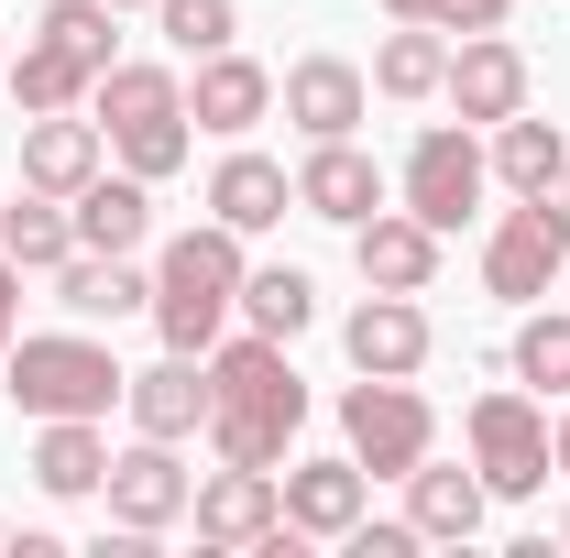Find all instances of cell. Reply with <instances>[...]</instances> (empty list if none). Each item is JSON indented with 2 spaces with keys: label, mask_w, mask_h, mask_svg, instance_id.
I'll list each match as a JSON object with an SVG mask.
<instances>
[{
  "label": "cell",
  "mask_w": 570,
  "mask_h": 558,
  "mask_svg": "<svg viewBox=\"0 0 570 558\" xmlns=\"http://www.w3.org/2000/svg\"><path fill=\"white\" fill-rule=\"evenodd\" d=\"M67 209H77V252H142V241H154V187H142L132 165H121V176L99 165Z\"/></svg>",
  "instance_id": "22"
},
{
  "label": "cell",
  "mask_w": 570,
  "mask_h": 558,
  "mask_svg": "<svg viewBox=\"0 0 570 558\" xmlns=\"http://www.w3.org/2000/svg\"><path fill=\"white\" fill-rule=\"evenodd\" d=\"M549 471L570 482V395H560V417H549Z\"/></svg>",
  "instance_id": "34"
},
{
  "label": "cell",
  "mask_w": 570,
  "mask_h": 558,
  "mask_svg": "<svg viewBox=\"0 0 570 558\" xmlns=\"http://www.w3.org/2000/svg\"><path fill=\"white\" fill-rule=\"evenodd\" d=\"M560 285H570V275H560Z\"/></svg>",
  "instance_id": "40"
},
{
  "label": "cell",
  "mask_w": 570,
  "mask_h": 558,
  "mask_svg": "<svg viewBox=\"0 0 570 558\" xmlns=\"http://www.w3.org/2000/svg\"><path fill=\"white\" fill-rule=\"evenodd\" d=\"M33 44H56L88 88L121 67V44H110V0H45V22H33Z\"/></svg>",
  "instance_id": "28"
},
{
  "label": "cell",
  "mask_w": 570,
  "mask_h": 558,
  "mask_svg": "<svg viewBox=\"0 0 570 558\" xmlns=\"http://www.w3.org/2000/svg\"><path fill=\"white\" fill-rule=\"evenodd\" d=\"M187 492H198V471L176 460V438H132V449H110V482H99V504H110V526L165 537V526H187Z\"/></svg>",
  "instance_id": "9"
},
{
  "label": "cell",
  "mask_w": 570,
  "mask_h": 558,
  "mask_svg": "<svg viewBox=\"0 0 570 558\" xmlns=\"http://www.w3.org/2000/svg\"><path fill=\"white\" fill-rule=\"evenodd\" d=\"M341 350H352V372H428L439 329H428L417 296H384V285H362V307L341 318Z\"/></svg>",
  "instance_id": "15"
},
{
  "label": "cell",
  "mask_w": 570,
  "mask_h": 558,
  "mask_svg": "<svg viewBox=\"0 0 570 558\" xmlns=\"http://www.w3.org/2000/svg\"><path fill=\"white\" fill-rule=\"evenodd\" d=\"M121 406H132L142 438H198V427H209V361H198V350H165L154 372L121 383Z\"/></svg>",
  "instance_id": "18"
},
{
  "label": "cell",
  "mask_w": 570,
  "mask_h": 558,
  "mask_svg": "<svg viewBox=\"0 0 570 558\" xmlns=\"http://www.w3.org/2000/svg\"><path fill=\"white\" fill-rule=\"evenodd\" d=\"M504 361H515V383H527V395H549V406H560V395H570V307L538 296V307L515 318V350H504Z\"/></svg>",
  "instance_id": "29"
},
{
  "label": "cell",
  "mask_w": 570,
  "mask_h": 558,
  "mask_svg": "<svg viewBox=\"0 0 570 558\" xmlns=\"http://www.w3.org/2000/svg\"><path fill=\"white\" fill-rule=\"evenodd\" d=\"M0 548H11V526H0Z\"/></svg>",
  "instance_id": "39"
},
{
  "label": "cell",
  "mask_w": 570,
  "mask_h": 558,
  "mask_svg": "<svg viewBox=\"0 0 570 558\" xmlns=\"http://www.w3.org/2000/svg\"><path fill=\"white\" fill-rule=\"evenodd\" d=\"M154 22H165V44L198 67L219 44H242V0H154Z\"/></svg>",
  "instance_id": "31"
},
{
  "label": "cell",
  "mask_w": 570,
  "mask_h": 558,
  "mask_svg": "<svg viewBox=\"0 0 570 558\" xmlns=\"http://www.w3.org/2000/svg\"><path fill=\"white\" fill-rule=\"evenodd\" d=\"M341 438H352V460L373 482H406L428 449H439V406L417 395V372H362L352 395H341Z\"/></svg>",
  "instance_id": "5"
},
{
  "label": "cell",
  "mask_w": 570,
  "mask_h": 558,
  "mask_svg": "<svg viewBox=\"0 0 570 558\" xmlns=\"http://www.w3.org/2000/svg\"><path fill=\"white\" fill-rule=\"evenodd\" d=\"M352 263H362V285H384V296H428V285H439V230H428L417 209H373L352 230Z\"/></svg>",
  "instance_id": "17"
},
{
  "label": "cell",
  "mask_w": 570,
  "mask_h": 558,
  "mask_svg": "<svg viewBox=\"0 0 570 558\" xmlns=\"http://www.w3.org/2000/svg\"><path fill=\"white\" fill-rule=\"evenodd\" d=\"M275 482H285V526L318 537V548H341L362 515H373V471H362L352 449H341V460H285Z\"/></svg>",
  "instance_id": "12"
},
{
  "label": "cell",
  "mask_w": 570,
  "mask_h": 558,
  "mask_svg": "<svg viewBox=\"0 0 570 558\" xmlns=\"http://www.w3.org/2000/svg\"><path fill=\"white\" fill-rule=\"evenodd\" d=\"M384 22H439L450 33V0H384Z\"/></svg>",
  "instance_id": "33"
},
{
  "label": "cell",
  "mask_w": 570,
  "mask_h": 558,
  "mask_svg": "<svg viewBox=\"0 0 570 558\" xmlns=\"http://www.w3.org/2000/svg\"><path fill=\"white\" fill-rule=\"evenodd\" d=\"M483 515H494L483 471H450L439 449H428L417 471H406V526H417L428 548H461V537H483Z\"/></svg>",
  "instance_id": "19"
},
{
  "label": "cell",
  "mask_w": 570,
  "mask_h": 558,
  "mask_svg": "<svg viewBox=\"0 0 570 558\" xmlns=\"http://www.w3.org/2000/svg\"><path fill=\"white\" fill-rule=\"evenodd\" d=\"M110 11H154V0H110Z\"/></svg>",
  "instance_id": "36"
},
{
  "label": "cell",
  "mask_w": 570,
  "mask_h": 558,
  "mask_svg": "<svg viewBox=\"0 0 570 558\" xmlns=\"http://www.w3.org/2000/svg\"><path fill=\"white\" fill-rule=\"evenodd\" d=\"M560 275H570V209L560 198H515V209L483 230V285H494L504 307H538Z\"/></svg>",
  "instance_id": "8"
},
{
  "label": "cell",
  "mask_w": 570,
  "mask_h": 558,
  "mask_svg": "<svg viewBox=\"0 0 570 558\" xmlns=\"http://www.w3.org/2000/svg\"><path fill=\"white\" fill-rule=\"evenodd\" d=\"M88 121H99V142L132 165L142 187H165V176L187 165V142H198V121H187V77H176V67H132V56L88 88Z\"/></svg>",
  "instance_id": "3"
},
{
  "label": "cell",
  "mask_w": 570,
  "mask_h": 558,
  "mask_svg": "<svg viewBox=\"0 0 570 558\" xmlns=\"http://www.w3.org/2000/svg\"><path fill=\"white\" fill-rule=\"evenodd\" d=\"M99 482H110V438H99V417H45V427H33V492L88 504Z\"/></svg>",
  "instance_id": "24"
},
{
  "label": "cell",
  "mask_w": 570,
  "mask_h": 558,
  "mask_svg": "<svg viewBox=\"0 0 570 558\" xmlns=\"http://www.w3.org/2000/svg\"><path fill=\"white\" fill-rule=\"evenodd\" d=\"M0 252H11L22 275H56V263L77 252V209H67V198H45V187H22V198L0 209Z\"/></svg>",
  "instance_id": "26"
},
{
  "label": "cell",
  "mask_w": 570,
  "mask_h": 558,
  "mask_svg": "<svg viewBox=\"0 0 570 558\" xmlns=\"http://www.w3.org/2000/svg\"><path fill=\"white\" fill-rule=\"evenodd\" d=\"M296 427H307V383H296L285 340H264V329L209 340V449L219 460L275 471L285 449H296Z\"/></svg>",
  "instance_id": "1"
},
{
  "label": "cell",
  "mask_w": 570,
  "mask_h": 558,
  "mask_svg": "<svg viewBox=\"0 0 570 558\" xmlns=\"http://www.w3.org/2000/svg\"><path fill=\"white\" fill-rule=\"evenodd\" d=\"M439 77H450V33L439 22H395L373 44V88L384 99H439Z\"/></svg>",
  "instance_id": "27"
},
{
  "label": "cell",
  "mask_w": 570,
  "mask_h": 558,
  "mask_svg": "<svg viewBox=\"0 0 570 558\" xmlns=\"http://www.w3.org/2000/svg\"><path fill=\"white\" fill-rule=\"evenodd\" d=\"M275 110L307 142H341V132H362V110H373V77H362L352 56H296V67L275 77Z\"/></svg>",
  "instance_id": "13"
},
{
  "label": "cell",
  "mask_w": 570,
  "mask_h": 558,
  "mask_svg": "<svg viewBox=\"0 0 570 558\" xmlns=\"http://www.w3.org/2000/svg\"><path fill=\"white\" fill-rule=\"evenodd\" d=\"M472 471L494 504H527V492H549V395H527V383H504V395H472Z\"/></svg>",
  "instance_id": "6"
},
{
  "label": "cell",
  "mask_w": 570,
  "mask_h": 558,
  "mask_svg": "<svg viewBox=\"0 0 570 558\" xmlns=\"http://www.w3.org/2000/svg\"><path fill=\"white\" fill-rule=\"evenodd\" d=\"M99 165H110L99 121H77V110H33V121H22V187H45V198H77Z\"/></svg>",
  "instance_id": "20"
},
{
  "label": "cell",
  "mask_w": 570,
  "mask_h": 558,
  "mask_svg": "<svg viewBox=\"0 0 570 558\" xmlns=\"http://www.w3.org/2000/svg\"><path fill=\"white\" fill-rule=\"evenodd\" d=\"M439 99H450L472 132H494V121L527 110V56H515L504 33H461V44H450V77H439Z\"/></svg>",
  "instance_id": "14"
},
{
  "label": "cell",
  "mask_w": 570,
  "mask_h": 558,
  "mask_svg": "<svg viewBox=\"0 0 570 558\" xmlns=\"http://www.w3.org/2000/svg\"><path fill=\"white\" fill-rule=\"evenodd\" d=\"M56 307H67L77 329H99V318L154 307V275H142L132 252H67V263H56Z\"/></svg>",
  "instance_id": "23"
},
{
  "label": "cell",
  "mask_w": 570,
  "mask_h": 558,
  "mask_svg": "<svg viewBox=\"0 0 570 558\" xmlns=\"http://www.w3.org/2000/svg\"><path fill=\"white\" fill-rule=\"evenodd\" d=\"M494 187H515V198H560V176H570V142L560 121H538V110H515V121H494Z\"/></svg>",
  "instance_id": "25"
},
{
  "label": "cell",
  "mask_w": 570,
  "mask_h": 558,
  "mask_svg": "<svg viewBox=\"0 0 570 558\" xmlns=\"http://www.w3.org/2000/svg\"><path fill=\"white\" fill-rule=\"evenodd\" d=\"M187 526H198V548H264L285 526V482L253 471V460H219L209 482L187 492Z\"/></svg>",
  "instance_id": "10"
},
{
  "label": "cell",
  "mask_w": 570,
  "mask_h": 558,
  "mask_svg": "<svg viewBox=\"0 0 570 558\" xmlns=\"http://www.w3.org/2000/svg\"><path fill=\"white\" fill-rule=\"evenodd\" d=\"M121 361H110V340H88V329H22V340L0 350V395L22 406V417H110L121 406Z\"/></svg>",
  "instance_id": "4"
},
{
  "label": "cell",
  "mask_w": 570,
  "mask_h": 558,
  "mask_svg": "<svg viewBox=\"0 0 570 558\" xmlns=\"http://www.w3.org/2000/svg\"><path fill=\"white\" fill-rule=\"evenodd\" d=\"M296 209L330 219V230H362L373 209H395V187H384V165L341 132V142H307V165H296Z\"/></svg>",
  "instance_id": "11"
},
{
  "label": "cell",
  "mask_w": 570,
  "mask_h": 558,
  "mask_svg": "<svg viewBox=\"0 0 570 558\" xmlns=\"http://www.w3.org/2000/svg\"><path fill=\"white\" fill-rule=\"evenodd\" d=\"M275 110V67H253L242 44H219V56H198V77H187V121L219 142H242L253 121Z\"/></svg>",
  "instance_id": "16"
},
{
  "label": "cell",
  "mask_w": 570,
  "mask_h": 558,
  "mask_svg": "<svg viewBox=\"0 0 570 558\" xmlns=\"http://www.w3.org/2000/svg\"><path fill=\"white\" fill-rule=\"evenodd\" d=\"M242 230H219V219H198V230H176L165 252H154V329H165V350H198L209 361V340H230V318H242Z\"/></svg>",
  "instance_id": "2"
},
{
  "label": "cell",
  "mask_w": 570,
  "mask_h": 558,
  "mask_svg": "<svg viewBox=\"0 0 570 558\" xmlns=\"http://www.w3.org/2000/svg\"><path fill=\"white\" fill-rule=\"evenodd\" d=\"M560 209H570V176H560Z\"/></svg>",
  "instance_id": "38"
},
{
  "label": "cell",
  "mask_w": 570,
  "mask_h": 558,
  "mask_svg": "<svg viewBox=\"0 0 570 558\" xmlns=\"http://www.w3.org/2000/svg\"><path fill=\"white\" fill-rule=\"evenodd\" d=\"M560 548H570V504H560Z\"/></svg>",
  "instance_id": "37"
},
{
  "label": "cell",
  "mask_w": 570,
  "mask_h": 558,
  "mask_svg": "<svg viewBox=\"0 0 570 558\" xmlns=\"http://www.w3.org/2000/svg\"><path fill=\"white\" fill-rule=\"evenodd\" d=\"M285 209H296V176H285L275 153H253V142H230V153H219V176H209V219H219V230H242V241H253V230H275Z\"/></svg>",
  "instance_id": "21"
},
{
  "label": "cell",
  "mask_w": 570,
  "mask_h": 558,
  "mask_svg": "<svg viewBox=\"0 0 570 558\" xmlns=\"http://www.w3.org/2000/svg\"><path fill=\"white\" fill-rule=\"evenodd\" d=\"M0 99H11V44H0Z\"/></svg>",
  "instance_id": "35"
},
{
  "label": "cell",
  "mask_w": 570,
  "mask_h": 558,
  "mask_svg": "<svg viewBox=\"0 0 570 558\" xmlns=\"http://www.w3.org/2000/svg\"><path fill=\"white\" fill-rule=\"evenodd\" d=\"M22 340V263H11V252H0V350Z\"/></svg>",
  "instance_id": "32"
},
{
  "label": "cell",
  "mask_w": 570,
  "mask_h": 558,
  "mask_svg": "<svg viewBox=\"0 0 570 558\" xmlns=\"http://www.w3.org/2000/svg\"><path fill=\"white\" fill-rule=\"evenodd\" d=\"M318 318V285L296 275V263H253L242 275V329H264V340H296Z\"/></svg>",
  "instance_id": "30"
},
{
  "label": "cell",
  "mask_w": 570,
  "mask_h": 558,
  "mask_svg": "<svg viewBox=\"0 0 570 558\" xmlns=\"http://www.w3.org/2000/svg\"><path fill=\"white\" fill-rule=\"evenodd\" d=\"M483 187H494V153L472 142V121H428L417 153H406V176H395V209H417L439 241L461 230V219L483 209Z\"/></svg>",
  "instance_id": "7"
}]
</instances>
